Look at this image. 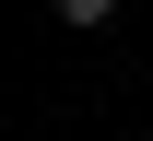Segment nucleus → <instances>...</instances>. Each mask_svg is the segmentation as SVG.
Returning a JSON list of instances; mask_svg holds the SVG:
<instances>
[{
	"mask_svg": "<svg viewBox=\"0 0 153 141\" xmlns=\"http://www.w3.org/2000/svg\"><path fill=\"white\" fill-rule=\"evenodd\" d=\"M59 24H71V35H94V24H118V0H59Z\"/></svg>",
	"mask_w": 153,
	"mask_h": 141,
	"instance_id": "obj_1",
	"label": "nucleus"
}]
</instances>
